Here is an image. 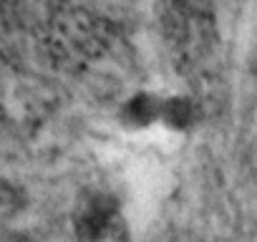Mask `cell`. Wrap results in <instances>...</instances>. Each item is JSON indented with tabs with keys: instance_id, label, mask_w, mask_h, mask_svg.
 I'll return each instance as SVG.
<instances>
[{
	"instance_id": "obj_1",
	"label": "cell",
	"mask_w": 257,
	"mask_h": 242,
	"mask_svg": "<svg viewBox=\"0 0 257 242\" xmlns=\"http://www.w3.org/2000/svg\"><path fill=\"white\" fill-rule=\"evenodd\" d=\"M197 116H199V108L194 106L192 98H182V96H174V98H162V106H159V124H169L172 129H192L197 124Z\"/></svg>"
}]
</instances>
